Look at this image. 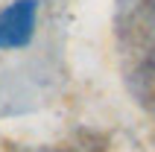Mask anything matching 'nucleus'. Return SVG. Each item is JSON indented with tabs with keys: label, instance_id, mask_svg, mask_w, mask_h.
Segmentation results:
<instances>
[{
	"label": "nucleus",
	"instance_id": "nucleus-1",
	"mask_svg": "<svg viewBox=\"0 0 155 152\" xmlns=\"http://www.w3.org/2000/svg\"><path fill=\"white\" fill-rule=\"evenodd\" d=\"M35 15H38L35 0H15L12 6L3 9L0 12V50L29 44L35 29Z\"/></svg>",
	"mask_w": 155,
	"mask_h": 152
}]
</instances>
